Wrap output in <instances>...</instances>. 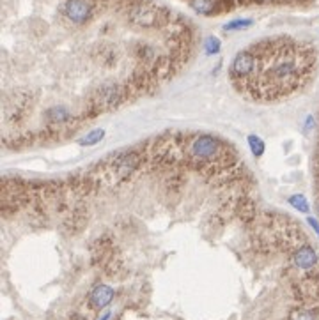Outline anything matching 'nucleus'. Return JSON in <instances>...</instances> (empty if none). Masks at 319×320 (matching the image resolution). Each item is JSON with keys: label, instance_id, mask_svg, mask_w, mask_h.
I'll list each match as a JSON object with an SVG mask.
<instances>
[{"label": "nucleus", "instance_id": "obj_3", "mask_svg": "<svg viewBox=\"0 0 319 320\" xmlns=\"http://www.w3.org/2000/svg\"><path fill=\"white\" fill-rule=\"evenodd\" d=\"M124 99H126V90H123L115 83H106L99 90H96L92 106L96 108V112H105V110L119 106Z\"/></svg>", "mask_w": 319, "mask_h": 320}, {"label": "nucleus", "instance_id": "obj_8", "mask_svg": "<svg viewBox=\"0 0 319 320\" xmlns=\"http://www.w3.org/2000/svg\"><path fill=\"white\" fill-rule=\"evenodd\" d=\"M103 138H105V131L94 129L92 133H89V135L84 136V138L80 140V145L82 147H91V145H96L98 142H101Z\"/></svg>", "mask_w": 319, "mask_h": 320}, {"label": "nucleus", "instance_id": "obj_2", "mask_svg": "<svg viewBox=\"0 0 319 320\" xmlns=\"http://www.w3.org/2000/svg\"><path fill=\"white\" fill-rule=\"evenodd\" d=\"M186 160L200 166H224L227 164V147L215 136L197 135L186 143Z\"/></svg>", "mask_w": 319, "mask_h": 320}, {"label": "nucleus", "instance_id": "obj_14", "mask_svg": "<svg viewBox=\"0 0 319 320\" xmlns=\"http://www.w3.org/2000/svg\"><path fill=\"white\" fill-rule=\"evenodd\" d=\"M110 319V312H106L105 315H103V319H99V320H108Z\"/></svg>", "mask_w": 319, "mask_h": 320}, {"label": "nucleus", "instance_id": "obj_13", "mask_svg": "<svg viewBox=\"0 0 319 320\" xmlns=\"http://www.w3.org/2000/svg\"><path fill=\"white\" fill-rule=\"evenodd\" d=\"M309 225H311L312 228L316 230V234L319 236V221L318 219H314V218H309Z\"/></svg>", "mask_w": 319, "mask_h": 320}, {"label": "nucleus", "instance_id": "obj_12", "mask_svg": "<svg viewBox=\"0 0 319 320\" xmlns=\"http://www.w3.org/2000/svg\"><path fill=\"white\" fill-rule=\"evenodd\" d=\"M204 48H206V51H208V53H217V51L220 50V41H218L217 38H208V39H206Z\"/></svg>", "mask_w": 319, "mask_h": 320}, {"label": "nucleus", "instance_id": "obj_1", "mask_svg": "<svg viewBox=\"0 0 319 320\" xmlns=\"http://www.w3.org/2000/svg\"><path fill=\"white\" fill-rule=\"evenodd\" d=\"M254 55L250 75L234 87L254 101H276L300 89L312 68V53L291 39H264L248 46Z\"/></svg>", "mask_w": 319, "mask_h": 320}, {"label": "nucleus", "instance_id": "obj_9", "mask_svg": "<svg viewBox=\"0 0 319 320\" xmlns=\"http://www.w3.org/2000/svg\"><path fill=\"white\" fill-rule=\"evenodd\" d=\"M289 203L296 211L303 212V214L309 212V202H307V198L303 195H293V197H289Z\"/></svg>", "mask_w": 319, "mask_h": 320}, {"label": "nucleus", "instance_id": "obj_5", "mask_svg": "<svg viewBox=\"0 0 319 320\" xmlns=\"http://www.w3.org/2000/svg\"><path fill=\"white\" fill-rule=\"evenodd\" d=\"M291 262L296 271L300 273H312L314 267L318 266V253L311 244H300L294 248L293 255H291Z\"/></svg>", "mask_w": 319, "mask_h": 320}, {"label": "nucleus", "instance_id": "obj_6", "mask_svg": "<svg viewBox=\"0 0 319 320\" xmlns=\"http://www.w3.org/2000/svg\"><path fill=\"white\" fill-rule=\"evenodd\" d=\"M114 295V288L108 285H96L89 294V306L94 310H101L112 303Z\"/></svg>", "mask_w": 319, "mask_h": 320}, {"label": "nucleus", "instance_id": "obj_11", "mask_svg": "<svg viewBox=\"0 0 319 320\" xmlns=\"http://www.w3.org/2000/svg\"><path fill=\"white\" fill-rule=\"evenodd\" d=\"M252 25V20H236V21H230L224 27V30L227 32H232V30H241V29H247V27Z\"/></svg>", "mask_w": 319, "mask_h": 320}, {"label": "nucleus", "instance_id": "obj_7", "mask_svg": "<svg viewBox=\"0 0 319 320\" xmlns=\"http://www.w3.org/2000/svg\"><path fill=\"white\" fill-rule=\"evenodd\" d=\"M190 5L200 14H211L217 9V0H190Z\"/></svg>", "mask_w": 319, "mask_h": 320}, {"label": "nucleus", "instance_id": "obj_4", "mask_svg": "<svg viewBox=\"0 0 319 320\" xmlns=\"http://www.w3.org/2000/svg\"><path fill=\"white\" fill-rule=\"evenodd\" d=\"M94 0H66L62 4V16L75 25H84L94 14Z\"/></svg>", "mask_w": 319, "mask_h": 320}, {"label": "nucleus", "instance_id": "obj_10", "mask_svg": "<svg viewBox=\"0 0 319 320\" xmlns=\"http://www.w3.org/2000/svg\"><path fill=\"white\" fill-rule=\"evenodd\" d=\"M248 143H250L252 154H254L255 158H261V156H263V152H264V142L259 138V136L250 135V136H248Z\"/></svg>", "mask_w": 319, "mask_h": 320}]
</instances>
